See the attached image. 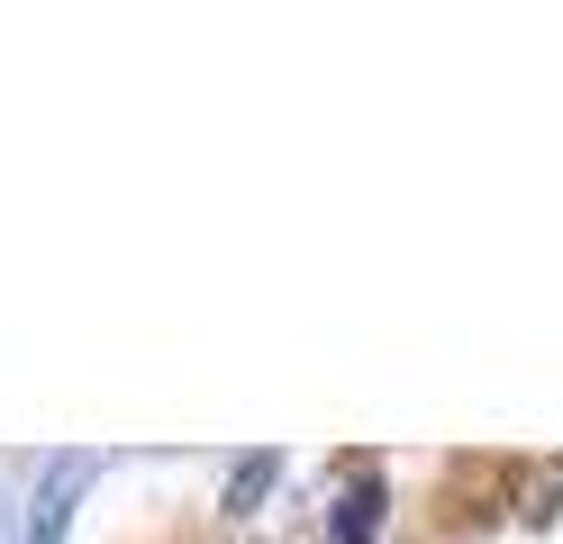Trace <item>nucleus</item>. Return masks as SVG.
<instances>
[{
  "label": "nucleus",
  "mask_w": 563,
  "mask_h": 544,
  "mask_svg": "<svg viewBox=\"0 0 563 544\" xmlns=\"http://www.w3.org/2000/svg\"><path fill=\"white\" fill-rule=\"evenodd\" d=\"M328 535L336 544H373L382 535V481H345L336 508H328Z\"/></svg>",
  "instance_id": "f257e3e1"
},
{
  "label": "nucleus",
  "mask_w": 563,
  "mask_h": 544,
  "mask_svg": "<svg viewBox=\"0 0 563 544\" xmlns=\"http://www.w3.org/2000/svg\"><path fill=\"white\" fill-rule=\"evenodd\" d=\"M273 481H282V454H245V463H236V481H228V508L245 518V508H255Z\"/></svg>",
  "instance_id": "f03ea898"
},
{
  "label": "nucleus",
  "mask_w": 563,
  "mask_h": 544,
  "mask_svg": "<svg viewBox=\"0 0 563 544\" xmlns=\"http://www.w3.org/2000/svg\"><path fill=\"white\" fill-rule=\"evenodd\" d=\"M64 490H74V463L55 471V490H46V508H37V544H64Z\"/></svg>",
  "instance_id": "7ed1b4c3"
}]
</instances>
